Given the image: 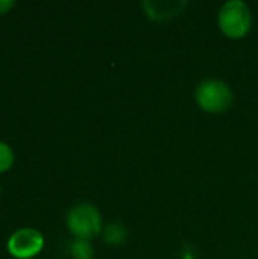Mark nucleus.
I'll return each instance as SVG.
<instances>
[{
	"label": "nucleus",
	"mask_w": 258,
	"mask_h": 259,
	"mask_svg": "<svg viewBox=\"0 0 258 259\" xmlns=\"http://www.w3.org/2000/svg\"><path fill=\"white\" fill-rule=\"evenodd\" d=\"M0 194H2V187H0Z\"/></svg>",
	"instance_id": "nucleus-10"
},
{
	"label": "nucleus",
	"mask_w": 258,
	"mask_h": 259,
	"mask_svg": "<svg viewBox=\"0 0 258 259\" xmlns=\"http://www.w3.org/2000/svg\"><path fill=\"white\" fill-rule=\"evenodd\" d=\"M65 223L70 234L78 240L91 241L103 232L102 214L94 205L88 202H81L71 206L67 212Z\"/></svg>",
	"instance_id": "nucleus-3"
},
{
	"label": "nucleus",
	"mask_w": 258,
	"mask_h": 259,
	"mask_svg": "<svg viewBox=\"0 0 258 259\" xmlns=\"http://www.w3.org/2000/svg\"><path fill=\"white\" fill-rule=\"evenodd\" d=\"M15 2L14 0H0V15L8 14L14 8Z\"/></svg>",
	"instance_id": "nucleus-9"
},
{
	"label": "nucleus",
	"mask_w": 258,
	"mask_h": 259,
	"mask_svg": "<svg viewBox=\"0 0 258 259\" xmlns=\"http://www.w3.org/2000/svg\"><path fill=\"white\" fill-rule=\"evenodd\" d=\"M14 159H15V156H14L12 147L8 143L0 141V175L9 171L12 168Z\"/></svg>",
	"instance_id": "nucleus-8"
},
{
	"label": "nucleus",
	"mask_w": 258,
	"mask_h": 259,
	"mask_svg": "<svg viewBox=\"0 0 258 259\" xmlns=\"http://www.w3.org/2000/svg\"><path fill=\"white\" fill-rule=\"evenodd\" d=\"M217 26L230 39H243L252 29V12L243 0L225 2L217 14Z\"/></svg>",
	"instance_id": "nucleus-1"
},
{
	"label": "nucleus",
	"mask_w": 258,
	"mask_h": 259,
	"mask_svg": "<svg viewBox=\"0 0 258 259\" xmlns=\"http://www.w3.org/2000/svg\"><path fill=\"white\" fill-rule=\"evenodd\" d=\"M144 14L155 20V21H166L176 15H179L186 6L187 2L181 0H144L141 3Z\"/></svg>",
	"instance_id": "nucleus-5"
},
{
	"label": "nucleus",
	"mask_w": 258,
	"mask_h": 259,
	"mask_svg": "<svg viewBox=\"0 0 258 259\" xmlns=\"http://www.w3.org/2000/svg\"><path fill=\"white\" fill-rule=\"evenodd\" d=\"M70 255L73 259H93L94 258V247L88 240L75 238L70 243Z\"/></svg>",
	"instance_id": "nucleus-7"
},
{
	"label": "nucleus",
	"mask_w": 258,
	"mask_h": 259,
	"mask_svg": "<svg viewBox=\"0 0 258 259\" xmlns=\"http://www.w3.org/2000/svg\"><path fill=\"white\" fill-rule=\"evenodd\" d=\"M195 100L198 106L208 114H225L233 102L234 94L231 87L220 79H204L195 88Z\"/></svg>",
	"instance_id": "nucleus-2"
},
{
	"label": "nucleus",
	"mask_w": 258,
	"mask_h": 259,
	"mask_svg": "<svg viewBox=\"0 0 258 259\" xmlns=\"http://www.w3.org/2000/svg\"><path fill=\"white\" fill-rule=\"evenodd\" d=\"M102 237H103V241L108 246H113V247L122 246L128 240V229H126L125 225L116 222V223H111V225L103 228Z\"/></svg>",
	"instance_id": "nucleus-6"
},
{
	"label": "nucleus",
	"mask_w": 258,
	"mask_h": 259,
	"mask_svg": "<svg viewBox=\"0 0 258 259\" xmlns=\"http://www.w3.org/2000/svg\"><path fill=\"white\" fill-rule=\"evenodd\" d=\"M44 237L35 228H20L11 234L6 243L9 255L15 259H32L41 253Z\"/></svg>",
	"instance_id": "nucleus-4"
}]
</instances>
